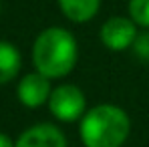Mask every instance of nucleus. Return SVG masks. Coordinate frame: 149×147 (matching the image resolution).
<instances>
[{
  "label": "nucleus",
  "mask_w": 149,
  "mask_h": 147,
  "mask_svg": "<svg viewBox=\"0 0 149 147\" xmlns=\"http://www.w3.org/2000/svg\"><path fill=\"white\" fill-rule=\"evenodd\" d=\"M79 61V45L71 30L63 26H49L34 38L32 65L49 79H63L73 73Z\"/></svg>",
  "instance_id": "1"
},
{
  "label": "nucleus",
  "mask_w": 149,
  "mask_h": 147,
  "mask_svg": "<svg viewBox=\"0 0 149 147\" xmlns=\"http://www.w3.org/2000/svg\"><path fill=\"white\" fill-rule=\"evenodd\" d=\"M131 133L127 111L113 103H101L81 117L79 137L85 147H123Z\"/></svg>",
  "instance_id": "2"
},
{
  "label": "nucleus",
  "mask_w": 149,
  "mask_h": 147,
  "mask_svg": "<svg viewBox=\"0 0 149 147\" xmlns=\"http://www.w3.org/2000/svg\"><path fill=\"white\" fill-rule=\"evenodd\" d=\"M47 105L52 117L61 123L81 121V117L87 113V97L83 89H79L73 83L56 85L50 93Z\"/></svg>",
  "instance_id": "3"
},
{
  "label": "nucleus",
  "mask_w": 149,
  "mask_h": 147,
  "mask_svg": "<svg viewBox=\"0 0 149 147\" xmlns=\"http://www.w3.org/2000/svg\"><path fill=\"white\" fill-rule=\"evenodd\" d=\"M137 24L131 16H111L107 18L99 30V38L103 47L113 52H121L133 47L137 38Z\"/></svg>",
  "instance_id": "4"
},
{
  "label": "nucleus",
  "mask_w": 149,
  "mask_h": 147,
  "mask_svg": "<svg viewBox=\"0 0 149 147\" xmlns=\"http://www.w3.org/2000/svg\"><path fill=\"white\" fill-rule=\"evenodd\" d=\"M50 81L52 79H49L47 75L38 73V71L24 75L18 81V87H16V97H18V101L24 107H28V109H38V107L47 105L50 93H52Z\"/></svg>",
  "instance_id": "5"
},
{
  "label": "nucleus",
  "mask_w": 149,
  "mask_h": 147,
  "mask_svg": "<svg viewBox=\"0 0 149 147\" xmlns=\"http://www.w3.org/2000/svg\"><path fill=\"white\" fill-rule=\"evenodd\" d=\"M16 147H67L65 133L52 123H36L20 133Z\"/></svg>",
  "instance_id": "6"
},
{
  "label": "nucleus",
  "mask_w": 149,
  "mask_h": 147,
  "mask_svg": "<svg viewBox=\"0 0 149 147\" xmlns=\"http://www.w3.org/2000/svg\"><path fill=\"white\" fill-rule=\"evenodd\" d=\"M63 16L74 24L91 22L101 8V0H56Z\"/></svg>",
  "instance_id": "7"
},
{
  "label": "nucleus",
  "mask_w": 149,
  "mask_h": 147,
  "mask_svg": "<svg viewBox=\"0 0 149 147\" xmlns=\"http://www.w3.org/2000/svg\"><path fill=\"white\" fill-rule=\"evenodd\" d=\"M20 67H22L20 50L12 42L0 40V85H6L12 79H16V75L20 73Z\"/></svg>",
  "instance_id": "8"
},
{
  "label": "nucleus",
  "mask_w": 149,
  "mask_h": 147,
  "mask_svg": "<svg viewBox=\"0 0 149 147\" xmlns=\"http://www.w3.org/2000/svg\"><path fill=\"white\" fill-rule=\"evenodd\" d=\"M129 16L141 28H149V0H129Z\"/></svg>",
  "instance_id": "9"
},
{
  "label": "nucleus",
  "mask_w": 149,
  "mask_h": 147,
  "mask_svg": "<svg viewBox=\"0 0 149 147\" xmlns=\"http://www.w3.org/2000/svg\"><path fill=\"white\" fill-rule=\"evenodd\" d=\"M131 49L135 50V54L141 59V61H149V30L145 28V32H139L133 47Z\"/></svg>",
  "instance_id": "10"
},
{
  "label": "nucleus",
  "mask_w": 149,
  "mask_h": 147,
  "mask_svg": "<svg viewBox=\"0 0 149 147\" xmlns=\"http://www.w3.org/2000/svg\"><path fill=\"white\" fill-rule=\"evenodd\" d=\"M0 147H16V143H14L6 133H0Z\"/></svg>",
  "instance_id": "11"
},
{
  "label": "nucleus",
  "mask_w": 149,
  "mask_h": 147,
  "mask_svg": "<svg viewBox=\"0 0 149 147\" xmlns=\"http://www.w3.org/2000/svg\"><path fill=\"white\" fill-rule=\"evenodd\" d=\"M0 10H2V4H0Z\"/></svg>",
  "instance_id": "12"
}]
</instances>
